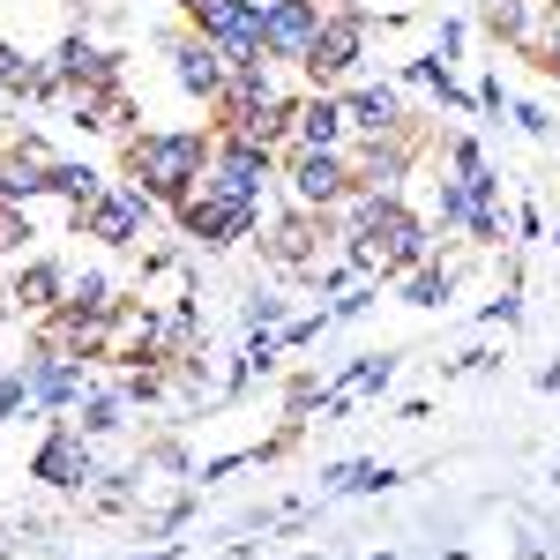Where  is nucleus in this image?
Wrapping results in <instances>:
<instances>
[{
	"label": "nucleus",
	"instance_id": "nucleus-25",
	"mask_svg": "<svg viewBox=\"0 0 560 560\" xmlns=\"http://www.w3.org/2000/svg\"><path fill=\"white\" fill-rule=\"evenodd\" d=\"M478 322H486V329H516L523 322V284H501V300L478 306Z\"/></svg>",
	"mask_w": 560,
	"mask_h": 560
},
{
	"label": "nucleus",
	"instance_id": "nucleus-29",
	"mask_svg": "<svg viewBox=\"0 0 560 560\" xmlns=\"http://www.w3.org/2000/svg\"><path fill=\"white\" fill-rule=\"evenodd\" d=\"M478 120H501V113H509V90H501V75H493V68H486V75H478Z\"/></svg>",
	"mask_w": 560,
	"mask_h": 560
},
{
	"label": "nucleus",
	"instance_id": "nucleus-21",
	"mask_svg": "<svg viewBox=\"0 0 560 560\" xmlns=\"http://www.w3.org/2000/svg\"><path fill=\"white\" fill-rule=\"evenodd\" d=\"M68 306H75V314H120V284H113V277H105V269H83V277H75V284H68Z\"/></svg>",
	"mask_w": 560,
	"mask_h": 560
},
{
	"label": "nucleus",
	"instance_id": "nucleus-34",
	"mask_svg": "<svg viewBox=\"0 0 560 560\" xmlns=\"http://www.w3.org/2000/svg\"><path fill=\"white\" fill-rule=\"evenodd\" d=\"M546 247H553V261H560V232H546Z\"/></svg>",
	"mask_w": 560,
	"mask_h": 560
},
{
	"label": "nucleus",
	"instance_id": "nucleus-33",
	"mask_svg": "<svg viewBox=\"0 0 560 560\" xmlns=\"http://www.w3.org/2000/svg\"><path fill=\"white\" fill-rule=\"evenodd\" d=\"M179 15H187V23H195V15H202V8H210V0H173Z\"/></svg>",
	"mask_w": 560,
	"mask_h": 560
},
{
	"label": "nucleus",
	"instance_id": "nucleus-22",
	"mask_svg": "<svg viewBox=\"0 0 560 560\" xmlns=\"http://www.w3.org/2000/svg\"><path fill=\"white\" fill-rule=\"evenodd\" d=\"M284 322H292V300H284V292H247V300H240V329H247V337H269V329H284Z\"/></svg>",
	"mask_w": 560,
	"mask_h": 560
},
{
	"label": "nucleus",
	"instance_id": "nucleus-6",
	"mask_svg": "<svg viewBox=\"0 0 560 560\" xmlns=\"http://www.w3.org/2000/svg\"><path fill=\"white\" fill-rule=\"evenodd\" d=\"M97 471H105V464H97V441L75 433L68 419H52V433L31 448V478H38L45 493H90Z\"/></svg>",
	"mask_w": 560,
	"mask_h": 560
},
{
	"label": "nucleus",
	"instance_id": "nucleus-31",
	"mask_svg": "<svg viewBox=\"0 0 560 560\" xmlns=\"http://www.w3.org/2000/svg\"><path fill=\"white\" fill-rule=\"evenodd\" d=\"M516 240H546V210H538V195L516 210Z\"/></svg>",
	"mask_w": 560,
	"mask_h": 560
},
{
	"label": "nucleus",
	"instance_id": "nucleus-36",
	"mask_svg": "<svg viewBox=\"0 0 560 560\" xmlns=\"http://www.w3.org/2000/svg\"><path fill=\"white\" fill-rule=\"evenodd\" d=\"M553 478H560V471H553Z\"/></svg>",
	"mask_w": 560,
	"mask_h": 560
},
{
	"label": "nucleus",
	"instance_id": "nucleus-20",
	"mask_svg": "<svg viewBox=\"0 0 560 560\" xmlns=\"http://www.w3.org/2000/svg\"><path fill=\"white\" fill-rule=\"evenodd\" d=\"M396 292H404V306H448L456 300V261H419L411 277H396Z\"/></svg>",
	"mask_w": 560,
	"mask_h": 560
},
{
	"label": "nucleus",
	"instance_id": "nucleus-23",
	"mask_svg": "<svg viewBox=\"0 0 560 560\" xmlns=\"http://www.w3.org/2000/svg\"><path fill=\"white\" fill-rule=\"evenodd\" d=\"M15 411H31V366H23V359L0 374V427H8Z\"/></svg>",
	"mask_w": 560,
	"mask_h": 560
},
{
	"label": "nucleus",
	"instance_id": "nucleus-18",
	"mask_svg": "<svg viewBox=\"0 0 560 560\" xmlns=\"http://www.w3.org/2000/svg\"><path fill=\"white\" fill-rule=\"evenodd\" d=\"M68 427H75V433H90V441L120 433V427H128V396H120V388H90L83 404L68 411Z\"/></svg>",
	"mask_w": 560,
	"mask_h": 560
},
{
	"label": "nucleus",
	"instance_id": "nucleus-12",
	"mask_svg": "<svg viewBox=\"0 0 560 560\" xmlns=\"http://www.w3.org/2000/svg\"><path fill=\"white\" fill-rule=\"evenodd\" d=\"M345 120L351 142H388V135H411V113H404V90L396 83H345Z\"/></svg>",
	"mask_w": 560,
	"mask_h": 560
},
{
	"label": "nucleus",
	"instance_id": "nucleus-2",
	"mask_svg": "<svg viewBox=\"0 0 560 560\" xmlns=\"http://www.w3.org/2000/svg\"><path fill=\"white\" fill-rule=\"evenodd\" d=\"M366 38H374V8L337 0V8L322 15L314 45H306V60H300L306 90H345V83H359V68H366Z\"/></svg>",
	"mask_w": 560,
	"mask_h": 560
},
{
	"label": "nucleus",
	"instance_id": "nucleus-4",
	"mask_svg": "<svg viewBox=\"0 0 560 560\" xmlns=\"http://www.w3.org/2000/svg\"><path fill=\"white\" fill-rule=\"evenodd\" d=\"M329 247H337V224L322 210H300V202H284V210L261 224V261L284 269V277H300V284L329 261Z\"/></svg>",
	"mask_w": 560,
	"mask_h": 560
},
{
	"label": "nucleus",
	"instance_id": "nucleus-24",
	"mask_svg": "<svg viewBox=\"0 0 560 560\" xmlns=\"http://www.w3.org/2000/svg\"><path fill=\"white\" fill-rule=\"evenodd\" d=\"M509 120H516L523 135H530V142H553V105H538V97H523V105H509Z\"/></svg>",
	"mask_w": 560,
	"mask_h": 560
},
{
	"label": "nucleus",
	"instance_id": "nucleus-10",
	"mask_svg": "<svg viewBox=\"0 0 560 560\" xmlns=\"http://www.w3.org/2000/svg\"><path fill=\"white\" fill-rule=\"evenodd\" d=\"M68 284H75V269H68L60 255H23L15 277H8V292H0V306L23 314V322H45V314L68 306Z\"/></svg>",
	"mask_w": 560,
	"mask_h": 560
},
{
	"label": "nucleus",
	"instance_id": "nucleus-16",
	"mask_svg": "<svg viewBox=\"0 0 560 560\" xmlns=\"http://www.w3.org/2000/svg\"><path fill=\"white\" fill-rule=\"evenodd\" d=\"M105 187H113V179L97 173V165H90V158H52V202H60V210H68V224H75V217H83L90 202H97V195H105Z\"/></svg>",
	"mask_w": 560,
	"mask_h": 560
},
{
	"label": "nucleus",
	"instance_id": "nucleus-19",
	"mask_svg": "<svg viewBox=\"0 0 560 560\" xmlns=\"http://www.w3.org/2000/svg\"><path fill=\"white\" fill-rule=\"evenodd\" d=\"M427 224L441 232V240H456V232L471 224V187H464L456 173H441V179H433V195H427Z\"/></svg>",
	"mask_w": 560,
	"mask_h": 560
},
{
	"label": "nucleus",
	"instance_id": "nucleus-35",
	"mask_svg": "<svg viewBox=\"0 0 560 560\" xmlns=\"http://www.w3.org/2000/svg\"><path fill=\"white\" fill-rule=\"evenodd\" d=\"M546 8H560V0H546Z\"/></svg>",
	"mask_w": 560,
	"mask_h": 560
},
{
	"label": "nucleus",
	"instance_id": "nucleus-13",
	"mask_svg": "<svg viewBox=\"0 0 560 560\" xmlns=\"http://www.w3.org/2000/svg\"><path fill=\"white\" fill-rule=\"evenodd\" d=\"M419 165V135H388V142H351V179L374 195H404V179Z\"/></svg>",
	"mask_w": 560,
	"mask_h": 560
},
{
	"label": "nucleus",
	"instance_id": "nucleus-26",
	"mask_svg": "<svg viewBox=\"0 0 560 560\" xmlns=\"http://www.w3.org/2000/svg\"><path fill=\"white\" fill-rule=\"evenodd\" d=\"M38 240V224H31V210H0V261L8 255H23Z\"/></svg>",
	"mask_w": 560,
	"mask_h": 560
},
{
	"label": "nucleus",
	"instance_id": "nucleus-28",
	"mask_svg": "<svg viewBox=\"0 0 560 560\" xmlns=\"http://www.w3.org/2000/svg\"><path fill=\"white\" fill-rule=\"evenodd\" d=\"M486 366H501V351H493V345H471V351H456V359H441L448 382H456V374H486Z\"/></svg>",
	"mask_w": 560,
	"mask_h": 560
},
{
	"label": "nucleus",
	"instance_id": "nucleus-1",
	"mask_svg": "<svg viewBox=\"0 0 560 560\" xmlns=\"http://www.w3.org/2000/svg\"><path fill=\"white\" fill-rule=\"evenodd\" d=\"M217 165V128H135L120 142V173L158 202V210H179Z\"/></svg>",
	"mask_w": 560,
	"mask_h": 560
},
{
	"label": "nucleus",
	"instance_id": "nucleus-30",
	"mask_svg": "<svg viewBox=\"0 0 560 560\" xmlns=\"http://www.w3.org/2000/svg\"><path fill=\"white\" fill-rule=\"evenodd\" d=\"M464 38H471V23H464V15H441V31H433V52H441V60H456V52H464Z\"/></svg>",
	"mask_w": 560,
	"mask_h": 560
},
{
	"label": "nucleus",
	"instance_id": "nucleus-11",
	"mask_svg": "<svg viewBox=\"0 0 560 560\" xmlns=\"http://www.w3.org/2000/svg\"><path fill=\"white\" fill-rule=\"evenodd\" d=\"M329 8H337V0H269V8H261V52H269L277 68H300Z\"/></svg>",
	"mask_w": 560,
	"mask_h": 560
},
{
	"label": "nucleus",
	"instance_id": "nucleus-3",
	"mask_svg": "<svg viewBox=\"0 0 560 560\" xmlns=\"http://www.w3.org/2000/svg\"><path fill=\"white\" fill-rule=\"evenodd\" d=\"M179 240L195 247V255H224V247H240V240H255L261 224H269V202H240V195H217L210 179L187 195L173 210Z\"/></svg>",
	"mask_w": 560,
	"mask_h": 560
},
{
	"label": "nucleus",
	"instance_id": "nucleus-14",
	"mask_svg": "<svg viewBox=\"0 0 560 560\" xmlns=\"http://www.w3.org/2000/svg\"><path fill=\"white\" fill-rule=\"evenodd\" d=\"M478 31L516 45V52H530L538 31H546V0H478Z\"/></svg>",
	"mask_w": 560,
	"mask_h": 560
},
{
	"label": "nucleus",
	"instance_id": "nucleus-15",
	"mask_svg": "<svg viewBox=\"0 0 560 560\" xmlns=\"http://www.w3.org/2000/svg\"><path fill=\"white\" fill-rule=\"evenodd\" d=\"M300 142H314V150H351V120H345V97L337 90H306L300 97Z\"/></svg>",
	"mask_w": 560,
	"mask_h": 560
},
{
	"label": "nucleus",
	"instance_id": "nucleus-9",
	"mask_svg": "<svg viewBox=\"0 0 560 560\" xmlns=\"http://www.w3.org/2000/svg\"><path fill=\"white\" fill-rule=\"evenodd\" d=\"M165 75H173V90L187 97V105H217V97H224V75H232V60L187 23V31L165 38Z\"/></svg>",
	"mask_w": 560,
	"mask_h": 560
},
{
	"label": "nucleus",
	"instance_id": "nucleus-17",
	"mask_svg": "<svg viewBox=\"0 0 560 560\" xmlns=\"http://www.w3.org/2000/svg\"><path fill=\"white\" fill-rule=\"evenodd\" d=\"M388 486H404V478L388 471V464H374V456H345V464L322 471V493L329 501H345V493H388Z\"/></svg>",
	"mask_w": 560,
	"mask_h": 560
},
{
	"label": "nucleus",
	"instance_id": "nucleus-5",
	"mask_svg": "<svg viewBox=\"0 0 560 560\" xmlns=\"http://www.w3.org/2000/svg\"><path fill=\"white\" fill-rule=\"evenodd\" d=\"M359 187L351 179V150H314V142H292L284 150V202L300 210H345V195Z\"/></svg>",
	"mask_w": 560,
	"mask_h": 560
},
{
	"label": "nucleus",
	"instance_id": "nucleus-32",
	"mask_svg": "<svg viewBox=\"0 0 560 560\" xmlns=\"http://www.w3.org/2000/svg\"><path fill=\"white\" fill-rule=\"evenodd\" d=\"M538 388H546V396H560V359H553V366H538Z\"/></svg>",
	"mask_w": 560,
	"mask_h": 560
},
{
	"label": "nucleus",
	"instance_id": "nucleus-8",
	"mask_svg": "<svg viewBox=\"0 0 560 560\" xmlns=\"http://www.w3.org/2000/svg\"><path fill=\"white\" fill-rule=\"evenodd\" d=\"M45 68H52V90H60V105L75 97V90H105V83H128V52H113V45H97L90 31H68V38L45 52Z\"/></svg>",
	"mask_w": 560,
	"mask_h": 560
},
{
	"label": "nucleus",
	"instance_id": "nucleus-27",
	"mask_svg": "<svg viewBox=\"0 0 560 560\" xmlns=\"http://www.w3.org/2000/svg\"><path fill=\"white\" fill-rule=\"evenodd\" d=\"M538 68H546V83H560V8H546V31H538Z\"/></svg>",
	"mask_w": 560,
	"mask_h": 560
},
{
	"label": "nucleus",
	"instance_id": "nucleus-7",
	"mask_svg": "<svg viewBox=\"0 0 560 560\" xmlns=\"http://www.w3.org/2000/svg\"><path fill=\"white\" fill-rule=\"evenodd\" d=\"M150 217H158V202H150V195H142L135 179H113V187H105V195H97V202H90V210L75 217V232L120 255V247H142Z\"/></svg>",
	"mask_w": 560,
	"mask_h": 560
}]
</instances>
